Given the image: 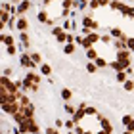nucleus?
Segmentation results:
<instances>
[{
  "instance_id": "nucleus-1",
  "label": "nucleus",
  "mask_w": 134,
  "mask_h": 134,
  "mask_svg": "<svg viewBox=\"0 0 134 134\" xmlns=\"http://www.w3.org/2000/svg\"><path fill=\"white\" fill-rule=\"evenodd\" d=\"M111 67L115 71H126L130 67V59H117V62H113Z\"/></svg>"
},
{
  "instance_id": "nucleus-2",
  "label": "nucleus",
  "mask_w": 134,
  "mask_h": 134,
  "mask_svg": "<svg viewBox=\"0 0 134 134\" xmlns=\"http://www.w3.org/2000/svg\"><path fill=\"white\" fill-rule=\"evenodd\" d=\"M52 35L56 36L59 42H67V35H65V31H63L62 27H54V29H52Z\"/></svg>"
},
{
  "instance_id": "nucleus-3",
  "label": "nucleus",
  "mask_w": 134,
  "mask_h": 134,
  "mask_svg": "<svg viewBox=\"0 0 134 134\" xmlns=\"http://www.w3.org/2000/svg\"><path fill=\"white\" fill-rule=\"evenodd\" d=\"M36 63L33 62V58L29 56V54H23L21 56V67H25V69H31V67H35Z\"/></svg>"
},
{
  "instance_id": "nucleus-4",
  "label": "nucleus",
  "mask_w": 134,
  "mask_h": 134,
  "mask_svg": "<svg viewBox=\"0 0 134 134\" xmlns=\"http://www.w3.org/2000/svg\"><path fill=\"white\" fill-rule=\"evenodd\" d=\"M29 8H31V2H29V0H23V2H19V6L15 8V14L23 15L25 12H29Z\"/></svg>"
},
{
  "instance_id": "nucleus-5",
  "label": "nucleus",
  "mask_w": 134,
  "mask_h": 134,
  "mask_svg": "<svg viewBox=\"0 0 134 134\" xmlns=\"http://www.w3.org/2000/svg\"><path fill=\"white\" fill-rule=\"evenodd\" d=\"M15 29H17V31H19V33H23V31H27V29H29V21L25 19V17H19V19H17V25H15Z\"/></svg>"
},
{
  "instance_id": "nucleus-6",
  "label": "nucleus",
  "mask_w": 134,
  "mask_h": 134,
  "mask_svg": "<svg viewBox=\"0 0 134 134\" xmlns=\"http://www.w3.org/2000/svg\"><path fill=\"white\" fill-rule=\"evenodd\" d=\"M82 25H84V27H88V29H98V23H96L92 17H88V15H84V17H82Z\"/></svg>"
},
{
  "instance_id": "nucleus-7",
  "label": "nucleus",
  "mask_w": 134,
  "mask_h": 134,
  "mask_svg": "<svg viewBox=\"0 0 134 134\" xmlns=\"http://www.w3.org/2000/svg\"><path fill=\"white\" fill-rule=\"evenodd\" d=\"M21 111L25 117H33L35 115V107H33V103H27V105H21Z\"/></svg>"
},
{
  "instance_id": "nucleus-8",
  "label": "nucleus",
  "mask_w": 134,
  "mask_h": 134,
  "mask_svg": "<svg viewBox=\"0 0 134 134\" xmlns=\"http://www.w3.org/2000/svg\"><path fill=\"white\" fill-rule=\"evenodd\" d=\"M100 123H102V129L105 130V132H109V134L113 132V126H111V123H109L105 117H100Z\"/></svg>"
},
{
  "instance_id": "nucleus-9",
  "label": "nucleus",
  "mask_w": 134,
  "mask_h": 134,
  "mask_svg": "<svg viewBox=\"0 0 134 134\" xmlns=\"http://www.w3.org/2000/svg\"><path fill=\"white\" fill-rule=\"evenodd\" d=\"M0 40H2V44H6V46H12V44H14V36H12V35H6V33L0 35Z\"/></svg>"
},
{
  "instance_id": "nucleus-10",
  "label": "nucleus",
  "mask_w": 134,
  "mask_h": 134,
  "mask_svg": "<svg viewBox=\"0 0 134 134\" xmlns=\"http://www.w3.org/2000/svg\"><path fill=\"white\" fill-rule=\"evenodd\" d=\"M75 44H73V42H65V46H63V54H67V56H73V54H75Z\"/></svg>"
},
{
  "instance_id": "nucleus-11",
  "label": "nucleus",
  "mask_w": 134,
  "mask_h": 134,
  "mask_svg": "<svg viewBox=\"0 0 134 134\" xmlns=\"http://www.w3.org/2000/svg\"><path fill=\"white\" fill-rule=\"evenodd\" d=\"M111 36H115V38H121V40H126V36H125V33L121 31L119 27H113V29H111Z\"/></svg>"
},
{
  "instance_id": "nucleus-12",
  "label": "nucleus",
  "mask_w": 134,
  "mask_h": 134,
  "mask_svg": "<svg viewBox=\"0 0 134 134\" xmlns=\"http://www.w3.org/2000/svg\"><path fill=\"white\" fill-rule=\"evenodd\" d=\"M86 58L90 59V62H94V59H98L100 56H98V52H96V48L92 46V48H88V50H86Z\"/></svg>"
},
{
  "instance_id": "nucleus-13",
  "label": "nucleus",
  "mask_w": 134,
  "mask_h": 134,
  "mask_svg": "<svg viewBox=\"0 0 134 134\" xmlns=\"http://www.w3.org/2000/svg\"><path fill=\"white\" fill-rule=\"evenodd\" d=\"M19 40H21V44H23V48H29V33H27V31H23V33H19Z\"/></svg>"
},
{
  "instance_id": "nucleus-14",
  "label": "nucleus",
  "mask_w": 134,
  "mask_h": 134,
  "mask_svg": "<svg viewBox=\"0 0 134 134\" xmlns=\"http://www.w3.org/2000/svg\"><path fill=\"white\" fill-rule=\"evenodd\" d=\"M86 38H88L90 42H92V44H96V42H98V40H102V36H100L98 33H94V31H90V33L86 35Z\"/></svg>"
},
{
  "instance_id": "nucleus-15",
  "label": "nucleus",
  "mask_w": 134,
  "mask_h": 134,
  "mask_svg": "<svg viewBox=\"0 0 134 134\" xmlns=\"http://www.w3.org/2000/svg\"><path fill=\"white\" fill-rule=\"evenodd\" d=\"M40 73H42V75H46V77H50L52 75V67L48 63H40Z\"/></svg>"
},
{
  "instance_id": "nucleus-16",
  "label": "nucleus",
  "mask_w": 134,
  "mask_h": 134,
  "mask_svg": "<svg viewBox=\"0 0 134 134\" xmlns=\"http://www.w3.org/2000/svg\"><path fill=\"white\" fill-rule=\"evenodd\" d=\"M123 88L126 90V92H132V90H134V81H132V79H126V81L123 82Z\"/></svg>"
},
{
  "instance_id": "nucleus-17",
  "label": "nucleus",
  "mask_w": 134,
  "mask_h": 134,
  "mask_svg": "<svg viewBox=\"0 0 134 134\" xmlns=\"http://www.w3.org/2000/svg\"><path fill=\"white\" fill-rule=\"evenodd\" d=\"M126 77H129V73L126 71H117V75H115V79H117V82H125Z\"/></svg>"
},
{
  "instance_id": "nucleus-18",
  "label": "nucleus",
  "mask_w": 134,
  "mask_h": 134,
  "mask_svg": "<svg viewBox=\"0 0 134 134\" xmlns=\"http://www.w3.org/2000/svg\"><path fill=\"white\" fill-rule=\"evenodd\" d=\"M38 21H42V23H48L50 19H48V12L46 10H40L38 12Z\"/></svg>"
},
{
  "instance_id": "nucleus-19",
  "label": "nucleus",
  "mask_w": 134,
  "mask_h": 134,
  "mask_svg": "<svg viewBox=\"0 0 134 134\" xmlns=\"http://www.w3.org/2000/svg\"><path fill=\"white\" fill-rule=\"evenodd\" d=\"M62 98H63L65 102H69V100L73 98V92H71L69 88H63V90H62Z\"/></svg>"
},
{
  "instance_id": "nucleus-20",
  "label": "nucleus",
  "mask_w": 134,
  "mask_h": 134,
  "mask_svg": "<svg viewBox=\"0 0 134 134\" xmlns=\"http://www.w3.org/2000/svg\"><path fill=\"white\" fill-rule=\"evenodd\" d=\"M98 69H100V67L96 65V62H88V65H86V71L88 73H94V71H98Z\"/></svg>"
},
{
  "instance_id": "nucleus-21",
  "label": "nucleus",
  "mask_w": 134,
  "mask_h": 134,
  "mask_svg": "<svg viewBox=\"0 0 134 134\" xmlns=\"http://www.w3.org/2000/svg\"><path fill=\"white\" fill-rule=\"evenodd\" d=\"M63 107H65V111H67V113H69V115H75V113H77V107H73V105H71V103H65V105H63Z\"/></svg>"
},
{
  "instance_id": "nucleus-22",
  "label": "nucleus",
  "mask_w": 134,
  "mask_h": 134,
  "mask_svg": "<svg viewBox=\"0 0 134 134\" xmlns=\"http://www.w3.org/2000/svg\"><path fill=\"white\" fill-rule=\"evenodd\" d=\"M31 58H33V62L38 65V63H42V58H40V54H36V52H33L31 54Z\"/></svg>"
},
{
  "instance_id": "nucleus-23",
  "label": "nucleus",
  "mask_w": 134,
  "mask_h": 134,
  "mask_svg": "<svg viewBox=\"0 0 134 134\" xmlns=\"http://www.w3.org/2000/svg\"><path fill=\"white\" fill-rule=\"evenodd\" d=\"M94 62H96V65H98V67H107V62H105L103 58H98V59H94Z\"/></svg>"
},
{
  "instance_id": "nucleus-24",
  "label": "nucleus",
  "mask_w": 134,
  "mask_h": 134,
  "mask_svg": "<svg viewBox=\"0 0 134 134\" xmlns=\"http://www.w3.org/2000/svg\"><path fill=\"white\" fill-rule=\"evenodd\" d=\"M6 52H8V54H10V56H15V52H17V48H15L14 44H12V46H8V48H6Z\"/></svg>"
},
{
  "instance_id": "nucleus-25",
  "label": "nucleus",
  "mask_w": 134,
  "mask_h": 134,
  "mask_svg": "<svg viewBox=\"0 0 134 134\" xmlns=\"http://www.w3.org/2000/svg\"><path fill=\"white\" fill-rule=\"evenodd\" d=\"M46 134H59L58 126H50V129H46Z\"/></svg>"
},
{
  "instance_id": "nucleus-26",
  "label": "nucleus",
  "mask_w": 134,
  "mask_h": 134,
  "mask_svg": "<svg viewBox=\"0 0 134 134\" xmlns=\"http://www.w3.org/2000/svg\"><path fill=\"white\" fill-rule=\"evenodd\" d=\"M90 10H96V8H98V6H100V2H98V0H90Z\"/></svg>"
},
{
  "instance_id": "nucleus-27",
  "label": "nucleus",
  "mask_w": 134,
  "mask_h": 134,
  "mask_svg": "<svg viewBox=\"0 0 134 134\" xmlns=\"http://www.w3.org/2000/svg\"><path fill=\"white\" fill-rule=\"evenodd\" d=\"M121 121H123V125L126 126V125H129V123H130V121H132V117H130V115H125V117H123V119H121Z\"/></svg>"
},
{
  "instance_id": "nucleus-28",
  "label": "nucleus",
  "mask_w": 134,
  "mask_h": 134,
  "mask_svg": "<svg viewBox=\"0 0 134 134\" xmlns=\"http://www.w3.org/2000/svg\"><path fill=\"white\" fill-rule=\"evenodd\" d=\"M126 46H129L130 50L134 52V38H126Z\"/></svg>"
},
{
  "instance_id": "nucleus-29",
  "label": "nucleus",
  "mask_w": 134,
  "mask_h": 134,
  "mask_svg": "<svg viewBox=\"0 0 134 134\" xmlns=\"http://www.w3.org/2000/svg\"><path fill=\"white\" fill-rule=\"evenodd\" d=\"M86 115H98V111L94 107H86Z\"/></svg>"
},
{
  "instance_id": "nucleus-30",
  "label": "nucleus",
  "mask_w": 134,
  "mask_h": 134,
  "mask_svg": "<svg viewBox=\"0 0 134 134\" xmlns=\"http://www.w3.org/2000/svg\"><path fill=\"white\" fill-rule=\"evenodd\" d=\"M126 130H130V132H134V119L130 121L129 125H126Z\"/></svg>"
},
{
  "instance_id": "nucleus-31",
  "label": "nucleus",
  "mask_w": 134,
  "mask_h": 134,
  "mask_svg": "<svg viewBox=\"0 0 134 134\" xmlns=\"http://www.w3.org/2000/svg\"><path fill=\"white\" fill-rule=\"evenodd\" d=\"M2 75H4V77H10V75H12V69H10V67H6V69H4V73H2Z\"/></svg>"
},
{
  "instance_id": "nucleus-32",
  "label": "nucleus",
  "mask_w": 134,
  "mask_h": 134,
  "mask_svg": "<svg viewBox=\"0 0 134 134\" xmlns=\"http://www.w3.org/2000/svg\"><path fill=\"white\" fill-rule=\"evenodd\" d=\"M109 40H111V36H109V35H103L102 36V42H109Z\"/></svg>"
},
{
  "instance_id": "nucleus-33",
  "label": "nucleus",
  "mask_w": 134,
  "mask_h": 134,
  "mask_svg": "<svg viewBox=\"0 0 134 134\" xmlns=\"http://www.w3.org/2000/svg\"><path fill=\"white\" fill-rule=\"evenodd\" d=\"M73 40H77V38H75L73 35H67V42H73Z\"/></svg>"
},
{
  "instance_id": "nucleus-34",
  "label": "nucleus",
  "mask_w": 134,
  "mask_h": 134,
  "mask_svg": "<svg viewBox=\"0 0 134 134\" xmlns=\"http://www.w3.org/2000/svg\"><path fill=\"white\" fill-rule=\"evenodd\" d=\"M98 2H100V6H107V4H109V0H98Z\"/></svg>"
},
{
  "instance_id": "nucleus-35",
  "label": "nucleus",
  "mask_w": 134,
  "mask_h": 134,
  "mask_svg": "<svg viewBox=\"0 0 134 134\" xmlns=\"http://www.w3.org/2000/svg\"><path fill=\"white\" fill-rule=\"evenodd\" d=\"M96 134H109V132H105V130H103V129H102V130H98V132H96Z\"/></svg>"
},
{
  "instance_id": "nucleus-36",
  "label": "nucleus",
  "mask_w": 134,
  "mask_h": 134,
  "mask_svg": "<svg viewBox=\"0 0 134 134\" xmlns=\"http://www.w3.org/2000/svg\"><path fill=\"white\" fill-rule=\"evenodd\" d=\"M82 134H96V132H92V130H84Z\"/></svg>"
},
{
  "instance_id": "nucleus-37",
  "label": "nucleus",
  "mask_w": 134,
  "mask_h": 134,
  "mask_svg": "<svg viewBox=\"0 0 134 134\" xmlns=\"http://www.w3.org/2000/svg\"><path fill=\"white\" fill-rule=\"evenodd\" d=\"M10 2H12V4H15V2H23V0H10Z\"/></svg>"
},
{
  "instance_id": "nucleus-38",
  "label": "nucleus",
  "mask_w": 134,
  "mask_h": 134,
  "mask_svg": "<svg viewBox=\"0 0 134 134\" xmlns=\"http://www.w3.org/2000/svg\"><path fill=\"white\" fill-rule=\"evenodd\" d=\"M123 134H134V132H130V130H125V132H123Z\"/></svg>"
},
{
  "instance_id": "nucleus-39",
  "label": "nucleus",
  "mask_w": 134,
  "mask_h": 134,
  "mask_svg": "<svg viewBox=\"0 0 134 134\" xmlns=\"http://www.w3.org/2000/svg\"><path fill=\"white\" fill-rule=\"evenodd\" d=\"M50 2H54V0H44V4H50Z\"/></svg>"
},
{
  "instance_id": "nucleus-40",
  "label": "nucleus",
  "mask_w": 134,
  "mask_h": 134,
  "mask_svg": "<svg viewBox=\"0 0 134 134\" xmlns=\"http://www.w3.org/2000/svg\"><path fill=\"white\" fill-rule=\"evenodd\" d=\"M69 134H75V132H69Z\"/></svg>"
},
{
  "instance_id": "nucleus-41",
  "label": "nucleus",
  "mask_w": 134,
  "mask_h": 134,
  "mask_svg": "<svg viewBox=\"0 0 134 134\" xmlns=\"http://www.w3.org/2000/svg\"><path fill=\"white\" fill-rule=\"evenodd\" d=\"M36 134H40V132H36Z\"/></svg>"
}]
</instances>
